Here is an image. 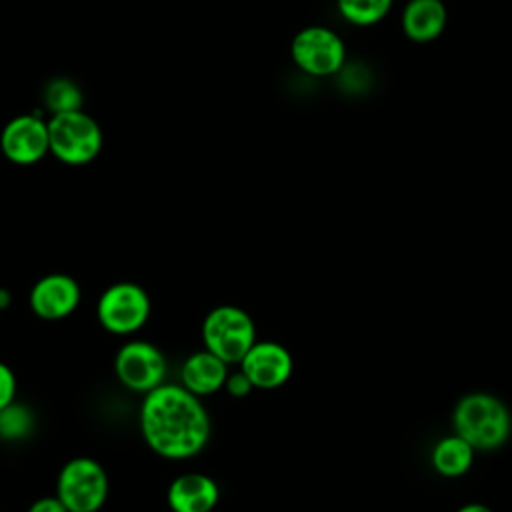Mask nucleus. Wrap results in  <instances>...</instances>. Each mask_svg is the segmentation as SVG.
Returning <instances> with one entry per match:
<instances>
[{
    "instance_id": "nucleus-4",
    "label": "nucleus",
    "mask_w": 512,
    "mask_h": 512,
    "mask_svg": "<svg viewBox=\"0 0 512 512\" xmlns=\"http://www.w3.org/2000/svg\"><path fill=\"white\" fill-rule=\"evenodd\" d=\"M50 154L70 166L92 162L104 144L100 124L84 110L54 114L48 120Z\"/></svg>"
},
{
    "instance_id": "nucleus-9",
    "label": "nucleus",
    "mask_w": 512,
    "mask_h": 512,
    "mask_svg": "<svg viewBox=\"0 0 512 512\" xmlns=\"http://www.w3.org/2000/svg\"><path fill=\"white\" fill-rule=\"evenodd\" d=\"M0 150L20 166L40 162L50 152L48 122L38 114L14 116L0 132Z\"/></svg>"
},
{
    "instance_id": "nucleus-1",
    "label": "nucleus",
    "mask_w": 512,
    "mask_h": 512,
    "mask_svg": "<svg viewBox=\"0 0 512 512\" xmlns=\"http://www.w3.org/2000/svg\"><path fill=\"white\" fill-rule=\"evenodd\" d=\"M140 432L162 458L184 460L200 454L210 438V416L204 404L182 384H162L144 394Z\"/></svg>"
},
{
    "instance_id": "nucleus-7",
    "label": "nucleus",
    "mask_w": 512,
    "mask_h": 512,
    "mask_svg": "<svg viewBox=\"0 0 512 512\" xmlns=\"http://www.w3.org/2000/svg\"><path fill=\"white\" fill-rule=\"evenodd\" d=\"M290 56L302 72L326 78L344 66L346 46L332 28L306 26L292 38Z\"/></svg>"
},
{
    "instance_id": "nucleus-8",
    "label": "nucleus",
    "mask_w": 512,
    "mask_h": 512,
    "mask_svg": "<svg viewBox=\"0 0 512 512\" xmlns=\"http://www.w3.org/2000/svg\"><path fill=\"white\" fill-rule=\"evenodd\" d=\"M114 372L128 390L148 394L164 384L168 362L162 350L152 342L130 340L116 352Z\"/></svg>"
},
{
    "instance_id": "nucleus-16",
    "label": "nucleus",
    "mask_w": 512,
    "mask_h": 512,
    "mask_svg": "<svg viewBox=\"0 0 512 512\" xmlns=\"http://www.w3.org/2000/svg\"><path fill=\"white\" fill-rule=\"evenodd\" d=\"M42 102L52 112V116L66 114V112L82 110L84 94L74 80L58 76V78H52L46 82V86L42 90Z\"/></svg>"
},
{
    "instance_id": "nucleus-15",
    "label": "nucleus",
    "mask_w": 512,
    "mask_h": 512,
    "mask_svg": "<svg viewBox=\"0 0 512 512\" xmlns=\"http://www.w3.org/2000/svg\"><path fill=\"white\" fill-rule=\"evenodd\" d=\"M474 458V448L456 436H448L440 440L432 450V464L444 476H460L464 474Z\"/></svg>"
},
{
    "instance_id": "nucleus-17",
    "label": "nucleus",
    "mask_w": 512,
    "mask_h": 512,
    "mask_svg": "<svg viewBox=\"0 0 512 512\" xmlns=\"http://www.w3.org/2000/svg\"><path fill=\"white\" fill-rule=\"evenodd\" d=\"M394 0H336L340 16L356 26L380 22L392 8Z\"/></svg>"
},
{
    "instance_id": "nucleus-12",
    "label": "nucleus",
    "mask_w": 512,
    "mask_h": 512,
    "mask_svg": "<svg viewBox=\"0 0 512 512\" xmlns=\"http://www.w3.org/2000/svg\"><path fill=\"white\" fill-rule=\"evenodd\" d=\"M220 488L216 480L200 472L176 476L168 486V506L172 512H212L218 504Z\"/></svg>"
},
{
    "instance_id": "nucleus-20",
    "label": "nucleus",
    "mask_w": 512,
    "mask_h": 512,
    "mask_svg": "<svg viewBox=\"0 0 512 512\" xmlns=\"http://www.w3.org/2000/svg\"><path fill=\"white\" fill-rule=\"evenodd\" d=\"M226 392L234 398H244L246 394H250V390L254 388L252 382L248 380V376L242 372V370H236L232 374H228L226 378V384H224Z\"/></svg>"
},
{
    "instance_id": "nucleus-3",
    "label": "nucleus",
    "mask_w": 512,
    "mask_h": 512,
    "mask_svg": "<svg viewBox=\"0 0 512 512\" xmlns=\"http://www.w3.org/2000/svg\"><path fill=\"white\" fill-rule=\"evenodd\" d=\"M202 340L204 348L226 364H240L256 342L254 320L238 306H216L202 322Z\"/></svg>"
},
{
    "instance_id": "nucleus-14",
    "label": "nucleus",
    "mask_w": 512,
    "mask_h": 512,
    "mask_svg": "<svg viewBox=\"0 0 512 512\" xmlns=\"http://www.w3.org/2000/svg\"><path fill=\"white\" fill-rule=\"evenodd\" d=\"M448 22V12L442 0H408L402 10V30L418 44L436 40Z\"/></svg>"
},
{
    "instance_id": "nucleus-10",
    "label": "nucleus",
    "mask_w": 512,
    "mask_h": 512,
    "mask_svg": "<svg viewBox=\"0 0 512 512\" xmlns=\"http://www.w3.org/2000/svg\"><path fill=\"white\" fill-rule=\"evenodd\" d=\"M292 366L294 362L290 352L272 340L254 342V346L240 360V370L258 390H274L286 384L292 374Z\"/></svg>"
},
{
    "instance_id": "nucleus-5",
    "label": "nucleus",
    "mask_w": 512,
    "mask_h": 512,
    "mask_svg": "<svg viewBox=\"0 0 512 512\" xmlns=\"http://www.w3.org/2000/svg\"><path fill=\"white\" fill-rule=\"evenodd\" d=\"M56 496L68 512H98L108 498V474L88 456L68 460L56 480Z\"/></svg>"
},
{
    "instance_id": "nucleus-11",
    "label": "nucleus",
    "mask_w": 512,
    "mask_h": 512,
    "mask_svg": "<svg viewBox=\"0 0 512 512\" xmlns=\"http://www.w3.org/2000/svg\"><path fill=\"white\" fill-rule=\"evenodd\" d=\"M80 304L78 282L62 272L42 276L30 290V308L42 320H62Z\"/></svg>"
},
{
    "instance_id": "nucleus-23",
    "label": "nucleus",
    "mask_w": 512,
    "mask_h": 512,
    "mask_svg": "<svg viewBox=\"0 0 512 512\" xmlns=\"http://www.w3.org/2000/svg\"><path fill=\"white\" fill-rule=\"evenodd\" d=\"M10 304V292L0 288V308H6Z\"/></svg>"
},
{
    "instance_id": "nucleus-21",
    "label": "nucleus",
    "mask_w": 512,
    "mask_h": 512,
    "mask_svg": "<svg viewBox=\"0 0 512 512\" xmlns=\"http://www.w3.org/2000/svg\"><path fill=\"white\" fill-rule=\"evenodd\" d=\"M28 512H68V510L58 496H42L30 504Z\"/></svg>"
},
{
    "instance_id": "nucleus-13",
    "label": "nucleus",
    "mask_w": 512,
    "mask_h": 512,
    "mask_svg": "<svg viewBox=\"0 0 512 512\" xmlns=\"http://www.w3.org/2000/svg\"><path fill=\"white\" fill-rule=\"evenodd\" d=\"M180 378L182 386L194 396H208L224 388L228 378V364L204 348L184 360Z\"/></svg>"
},
{
    "instance_id": "nucleus-2",
    "label": "nucleus",
    "mask_w": 512,
    "mask_h": 512,
    "mask_svg": "<svg viewBox=\"0 0 512 512\" xmlns=\"http://www.w3.org/2000/svg\"><path fill=\"white\" fill-rule=\"evenodd\" d=\"M454 428L472 448H498L510 434L506 406L490 394L464 396L454 410Z\"/></svg>"
},
{
    "instance_id": "nucleus-18",
    "label": "nucleus",
    "mask_w": 512,
    "mask_h": 512,
    "mask_svg": "<svg viewBox=\"0 0 512 512\" xmlns=\"http://www.w3.org/2000/svg\"><path fill=\"white\" fill-rule=\"evenodd\" d=\"M34 424L32 412L22 404H10L0 410V438L4 440H20L30 434Z\"/></svg>"
},
{
    "instance_id": "nucleus-19",
    "label": "nucleus",
    "mask_w": 512,
    "mask_h": 512,
    "mask_svg": "<svg viewBox=\"0 0 512 512\" xmlns=\"http://www.w3.org/2000/svg\"><path fill=\"white\" fill-rule=\"evenodd\" d=\"M16 396V376L12 368L0 362V410L10 406Z\"/></svg>"
},
{
    "instance_id": "nucleus-22",
    "label": "nucleus",
    "mask_w": 512,
    "mask_h": 512,
    "mask_svg": "<svg viewBox=\"0 0 512 512\" xmlns=\"http://www.w3.org/2000/svg\"><path fill=\"white\" fill-rule=\"evenodd\" d=\"M458 512H492V510L482 504H468V506H462Z\"/></svg>"
},
{
    "instance_id": "nucleus-6",
    "label": "nucleus",
    "mask_w": 512,
    "mask_h": 512,
    "mask_svg": "<svg viewBox=\"0 0 512 512\" xmlns=\"http://www.w3.org/2000/svg\"><path fill=\"white\" fill-rule=\"evenodd\" d=\"M96 316L102 328L112 334H134L150 316V298L136 282H116L100 294Z\"/></svg>"
}]
</instances>
